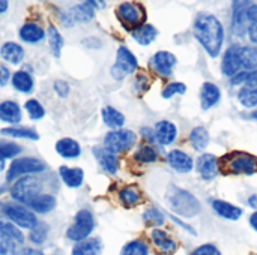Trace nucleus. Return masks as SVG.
<instances>
[{
  "instance_id": "obj_30",
  "label": "nucleus",
  "mask_w": 257,
  "mask_h": 255,
  "mask_svg": "<svg viewBox=\"0 0 257 255\" xmlns=\"http://www.w3.org/2000/svg\"><path fill=\"white\" fill-rule=\"evenodd\" d=\"M101 116H102L104 123H105L108 128H111L113 131L120 129V128L123 126V123H125V116H123L119 110H116V108H113V107H110V105H107V107L102 108Z\"/></svg>"
},
{
  "instance_id": "obj_46",
  "label": "nucleus",
  "mask_w": 257,
  "mask_h": 255,
  "mask_svg": "<svg viewBox=\"0 0 257 255\" xmlns=\"http://www.w3.org/2000/svg\"><path fill=\"white\" fill-rule=\"evenodd\" d=\"M149 86H151V78H149L146 74H143V72L137 74V77H136V81H134L136 92H139V93H143V92H146V90L149 89Z\"/></svg>"
},
{
  "instance_id": "obj_59",
  "label": "nucleus",
  "mask_w": 257,
  "mask_h": 255,
  "mask_svg": "<svg viewBox=\"0 0 257 255\" xmlns=\"http://www.w3.org/2000/svg\"><path fill=\"white\" fill-rule=\"evenodd\" d=\"M253 117H254V119H257V111L256 113H253Z\"/></svg>"
},
{
  "instance_id": "obj_32",
  "label": "nucleus",
  "mask_w": 257,
  "mask_h": 255,
  "mask_svg": "<svg viewBox=\"0 0 257 255\" xmlns=\"http://www.w3.org/2000/svg\"><path fill=\"white\" fill-rule=\"evenodd\" d=\"M27 206L38 213H48L56 207V198L50 194H41L35 197Z\"/></svg>"
},
{
  "instance_id": "obj_57",
  "label": "nucleus",
  "mask_w": 257,
  "mask_h": 255,
  "mask_svg": "<svg viewBox=\"0 0 257 255\" xmlns=\"http://www.w3.org/2000/svg\"><path fill=\"white\" fill-rule=\"evenodd\" d=\"M250 225L254 231H257V210L250 216Z\"/></svg>"
},
{
  "instance_id": "obj_23",
  "label": "nucleus",
  "mask_w": 257,
  "mask_h": 255,
  "mask_svg": "<svg viewBox=\"0 0 257 255\" xmlns=\"http://www.w3.org/2000/svg\"><path fill=\"white\" fill-rule=\"evenodd\" d=\"M44 36H45L44 29H42L39 24L32 23V21L26 23V24L20 29V38H21L24 42H27V44H36V42L42 41Z\"/></svg>"
},
{
  "instance_id": "obj_8",
  "label": "nucleus",
  "mask_w": 257,
  "mask_h": 255,
  "mask_svg": "<svg viewBox=\"0 0 257 255\" xmlns=\"http://www.w3.org/2000/svg\"><path fill=\"white\" fill-rule=\"evenodd\" d=\"M136 141H137L136 132H133L130 129H116V131H110L105 135L104 147L116 155V153L130 150L136 144Z\"/></svg>"
},
{
  "instance_id": "obj_27",
  "label": "nucleus",
  "mask_w": 257,
  "mask_h": 255,
  "mask_svg": "<svg viewBox=\"0 0 257 255\" xmlns=\"http://www.w3.org/2000/svg\"><path fill=\"white\" fill-rule=\"evenodd\" d=\"M56 152L66 159H74V158L80 156L81 147L72 138H62L56 143Z\"/></svg>"
},
{
  "instance_id": "obj_6",
  "label": "nucleus",
  "mask_w": 257,
  "mask_h": 255,
  "mask_svg": "<svg viewBox=\"0 0 257 255\" xmlns=\"http://www.w3.org/2000/svg\"><path fill=\"white\" fill-rule=\"evenodd\" d=\"M93 228H95L93 215L89 210L83 209V210L77 212V215L74 218V224L66 230V237L74 242H83L90 236Z\"/></svg>"
},
{
  "instance_id": "obj_35",
  "label": "nucleus",
  "mask_w": 257,
  "mask_h": 255,
  "mask_svg": "<svg viewBox=\"0 0 257 255\" xmlns=\"http://www.w3.org/2000/svg\"><path fill=\"white\" fill-rule=\"evenodd\" d=\"M134 159L140 164H154L158 159V152L151 144H142L137 147Z\"/></svg>"
},
{
  "instance_id": "obj_40",
  "label": "nucleus",
  "mask_w": 257,
  "mask_h": 255,
  "mask_svg": "<svg viewBox=\"0 0 257 255\" xmlns=\"http://www.w3.org/2000/svg\"><path fill=\"white\" fill-rule=\"evenodd\" d=\"M20 152H21V147L17 143L8 141V140H0V159L15 158L20 155Z\"/></svg>"
},
{
  "instance_id": "obj_12",
  "label": "nucleus",
  "mask_w": 257,
  "mask_h": 255,
  "mask_svg": "<svg viewBox=\"0 0 257 255\" xmlns=\"http://www.w3.org/2000/svg\"><path fill=\"white\" fill-rule=\"evenodd\" d=\"M197 173L203 180H212L220 173V164L215 155L212 153H203L197 158L196 164Z\"/></svg>"
},
{
  "instance_id": "obj_33",
  "label": "nucleus",
  "mask_w": 257,
  "mask_h": 255,
  "mask_svg": "<svg viewBox=\"0 0 257 255\" xmlns=\"http://www.w3.org/2000/svg\"><path fill=\"white\" fill-rule=\"evenodd\" d=\"M239 62L241 68L245 71H256L257 69V47H242L239 48Z\"/></svg>"
},
{
  "instance_id": "obj_22",
  "label": "nucleus",
  "mask_w": 257,
  "mask_h": 255,
  "mask_svg": "<svg viewBox=\"0 0 257 255\" xmlns=\"http://www.w3.org/2000/svg\"><path fill=\"white\" fill-rule=\"evenodd\" d=\"M0 120L15 125L21 120V108L15 101H5L0 104Z\"/></svg>"
},
{
  "instance_id": "obj_43",
  "label": "nucleus",
  "mask_w": 257,
  "mask_h": 255,
  "mask_svg": "<svg viewBox=\"0 0 257 255\" xmlns=\"http://www.w3.org/2000/svg\"><path fill=\"white\" fill-rule=\"evenodd\" d=\"M24 108H26V111L29 113V116H30L32 120H39V119H42V117L45 116L44 107H42L41 102L36 101V99H29V101L26 102Z\"/></svg>"
},
{
  "instance_id": "obj_10",
  "label": "nucleus",
  "mask_w": 257,
  "mask_h": 255,
  "mask_svg": "<svg viewBox=\"0 0 257 255\" xmlns=\"http://www.w3.org/2000/svg\"><path fill=\"white\" fill-rule=\"evenodd\" d=\"M3 212L5 215L14 222L17 224L18 227L21 228H33L36 224H38V219L35 216V213H32L29 209L20 206V204H15V203H6L3 206Z\"/></svg>"
},
{
  "instance_id": "obj_48",
  "label": "nucleus",
  "mask_w": 257,
  "mask_h": 255,
  "mask_svg": "<svg viewBox=\"0 0 257 255\" xmlns=\"http://www.w3.org/2000/svg\"><path fill=\"white\" fill-rule=\"evenodd\" d=\"M0 255H15V243H14V240L0 237Z\"/></svg>"
},
{
  "instance_id": "obj_45",
  "label": "nucleus",
  "mask_w": 257,
  "mask_h": 255,
  "mask_svg": "<svg viewBox=\"0 0 257 255\" xmlns=\"http://www.w3.org/2000/svg\"><path fill=\"white\" fill-rule=\"evenodd\" d=\"M47 234H48V227L47 224L44 222H38L33 228H32V233H30V240L36 245H41L45 239H47Z\"/></svg>"
},
{
  "instance_id": "obj_13",
  "label": "nucleus",
  "mask_w": 257,
  "mask_h": 255,
  "mask_svg": "<svg viewBox=\"0 0 257 255\" xmlns=\"http://www.w3.org/2000/svg\"><path fill=\"white\" fill-rule=\"evenodd\" d=\"M239 48L241 45L235 44L229 47L221 59V72L226 77H235L238 72H241V62H239Z\"/></svg>"
},
{
  "instance_id": "obj_49",
  "label": "nucleus",
  "mask_w": 257,
  "mask_h": 255,
  "mask_svg": "<svg viewBox=\"0 0 257 255\" xmlns=\"http://www.w3.org/2000/svg\"><path fill=\"white\" fill-rule=\"evenodd\" d=\"M54 92L60 96V98H66L69 93V84L63 80H57L54 83Z\"/></svg>"
},
{
  "instance_id": "obj_24",
  "label": "nucleus",
  "mask_w": 257,
  "mask_h": 255,
  "mask_svg": "<svg viewBox=\"0 0 257 255\" xmlns=\"http://www.w3.org/2000/svg\"><path fill=\"white\" fill-rule=\"evenodd\" d=\"M59 174L63 180V183L69 188H78L83 183L84 179V173L81 168H71L66 165H62L59 168Z\"/></svg>"
},
{
  "instance_id": "obj_61",
  "label": "nucleus",
  "mask_w": 257,
  "mask_h": 255,
  "mask_svg": "<svg viewBox=\"0 0 257 255\" xmlns=\"http://www.w3.org/2000/svg\"><path fill=\"white\" fill-rule=\"evenodd\" d=\"M2 161H3V159H0V162H2Z\"/></svg>"
},
{
  "instance_id": "obj_60",
  "label": "nucleus",
  "mask_w": 257,
  "mask_h": 255,
  "mask_svg": "<svg viewBox=\"0 0 257 255\" xmlns=\"http://www.w3.org/2000/svg\"><path fill=\"white\" fill-rule=\"evenodd\" d=\"M250 255H257V254H250Z\"/></svg>"
},
{
  "instance_id": "obj_54",
  "label": "nucleus",
  "mask_w": 257,
  "mask_h": 255,
  "mask_svg": "<svg viewBox=\"0 0 257 255\" xmlns=\"http://www.w3.org/2000/svg\"><path fill=\"white\" fill-rule=\"evenodd\" d=\"M142 135L148 140V141H155V131L152 128H142Z\"/></svg>"
},
{
  "instance_id": "obj_44",
  "label": "nucleus",
  "mask_w": 257,
  "mask_h": 255,
  "mask_svg": "<svg viewBox=\"0 0 257 255\" xmlns=\"http://www.w3.org/2000/svg\"><path fill=\"white\" fill-rule=\"evenodd\" d=\"M185 92H187V86H185L184 83L175 81V83H169V84L163 89L161 96H163L164 99H170V98H173V96H176V95H184Z\"/></svg>"
},
{
  "instance_id": "obj_9",
  "label": "nucleus",
  "mask_w": 257,
  "mask_h": 255,
  "mask_svg": "<svg viewBox=\"0 0 257 255\" xmlns=\"http://www.w3.org/2000/svg\"><path fill=\"white\" fill-rule=\"evenodd\" d=\"M139 68V62L136 59V56L126 48V47H119L117 48V56H116V62L111 66V77L116 81L123 80L126 75L133 74L134 71H137Z\"/></svg>"
},
{
  "instance_id": "obj_17",
  "label": "nucleus",
  "mask_w": 257,
  "mask_h": 255,
  "mask_svg": "<svg viewBox=\"0 0 257 255\" xmlns=\"http://www.w3.org/2000/svg\"><path fill=\"white\" fill-rule=\"evenodd\" d=\"M98 2H83L80 5H75L68 9L74 24L75 23H89L95 17V6H98Z\"/></svg>"
},
{
  "instance_id": "obj_36",
  "label": "nucleus",
  "mask_w": 257,
  "mask_h": 255,
  "mask_svg": "<svg viewBox=\"0 0 257 255\" xmlns=\"http://www.w3.org/2000/svg\"><path fill=\"white\" fill-rule=\"evenodd\" d=\"M3 135H11L14 138H24V140H39V134L32 129V128H26V126H17V128H5L2 129Z\"/></svg>"
},
{
  "instance_id": "obj_53",
  "label": "nucleus",
  "mask_w": 257,
  "mask_h": 255,
  "mask_svg": "<svg viewBox=\"0 0 257 255\" xmlns=\"http://www.w3.org/2000/svg\"><path fill=\"white\" fill-rule=\"evenodd\" d=\"M247 33H248L250 41L257 44V23H250V26L247 29Z\"/></svg>"
},
{
  "instance_id": "obj_28",
  "label": "nucleus",
  "mask_w": 257,
  "mask_h": 255,
  "mask_svg": "<svg viewBox=\"0 0 257 255\" xmlns=\"http://www.w3.org/2000/svg\"><path fill=\"white\" fill-rule=\"evenodd\" d=\"M117 197H119V201L125 207H134V206L140 204V201H142V192H140L139 186H136V185H128V186L120 188Z\"/></svg>"
},
{
  "instance_id": "obj_3",
  "label": "nucleus",
  "mask_w": 257,
  "mask_h": 255,
  "mask_svg": "<svg viewBox=\"0 0 257 255\" xmlns=\"http://www.w3.org/2000/svg\"><path fill=\"white\" fill-rule=\"evenodd\" d=\"M220 170L224 174L253 176L257 173V156L247 152H229L221 158Z\"/></svg>"
},
{
  "instance_id": "obj_34",
  "label": "nucleus",
  "mask_w": 257,
  "mask_h": 255,
  "mask_svg": "<svg viewBox=\"0 0 257 255\" xmlns=\"http://www.w3.org/2000/svg\"><path fill=\"white\" fill-rule=\"evenodd\" d=\"M12 86L21 93H30L33 90V78L26 71H17L12 75Z\"/></svg>"
},
{
  "instance_id": "obj_21",
  "label": "nucleus",
  "mask_w": 257,
  "mask_h": 255,
  "mask_svg": "<svg viewBox=\"0 0 257 255\" xmlns=\"http://www.w3.org/2000/svg\"><path fill=\"white\" fill-rule=\"evenodd\" d=\"M212 209L218 216H221L224 219H229V221H238L242 216V210L238 206H235L232 203H227L224 200H214L212 201Z\"/></svg>"
},
{
  "instance_id": "obj_39",
  "label": "nucleus",
  "mask_w": 257,
  "mask_h": 255,
  "mask_svg": "<svg viewBox=\"0 0 257 255\" xmlns=\"http://www.w3.org/2000/svg\"><path fill=\"white\" fill-rule=\"evenodd\" d=\"M0 237L9 239L14 242H23V233L11 222L0 221Z\"/></svg>"
},
{
  "instance_id": "obj_31",
  "label": "nucleus",
  "mask_w": 257,
  "mask_h": 255,
  "mask_svg": "<svg viewBox=\"0 0 257 255\" xmlns=\"http://www.w3.org/2000/svg\"><path fill=\"white\" fill-rule=\"evenodd\" d=\"M209 141H211L209 132L203 126H196L190 132V143H191L193 149L197 150V152H203L208 147Z\"/></svg>"
},
{
  "instance_id": "obj_15",
  "label": "nucleus",
  "mask_w": 257,
  "mask_h": 255,
  "mask_svg": "<svg viewBox=\"0 0 257 255\" xmlns=\"http://www.w3.org/2000/svg\"><path fill=\"white\" fill-rule=\"evenodd\" d=\"M155 131V138L158 141V144L161 146H169L172 144L176 137H178V128L175 123L169 122V120H161L155 125L154 128Z\"/></svg>"
},
{
  "instance_id": "obj_56",
  "label": "nucleus",
  "mask_w": 257,
  "mask_h": 255,
  "mask_svg": "<svg viewBox=\"0 0 257 255\" xmlns=\"http://www.w3.org/2000/svg\"><path fill=\"white\" fill-rule=\"evenodd\" d=\"M248 206L253 207L254 210H257V194H253V195L248 198Z\"/></svg>"
},
{
  "instance_id": "obj_1",
  "label": "nucleus",
  "mask_w": 257,
  "mask_h": 255,
  "mask_svg": "<svg viewBox=\"0 0 257 255\" xmlns=\"http://www.w3.org/2000/svg\"><path fill=\"white\" fill-rule=\"evenodd\" d=\"M194 38L203 47V50L215 59L221 53V47L224 42V29L220 20L208 12H200L193 24Z\"/></svg>"
},
{
  "instance_id": "obj_16",
  "label": "nucleus",
  "mask_w": 257,
  "mask_h": 255,
  "mask_svg": "<svg viewBox=\"0 0 257 255\" xmlns=\"http://www.w3.org/2000/svg\"><path fill=\"white\" fill-rule=\"evenodd\" d=\"M93 156L98 159V164L101 165V168L110 174H116L117 168H119V159L117 156L107 150L105 147H93Z\"/></svg>"
},
{
  "instance_id": "obj_18",
  "label": "nucleus",
  "mask_w": 257,
  "mask_h": 255,
  "mask_svg": "<svg viewBox=\"0 0 257 255\" xmlns=\"http://www.w3.org/2000/svg\"><path fill=\"white\" fill-rule=\"evenodd\" d=\"M151 240L157 246V249L164 254H173L178 249V243L169 236L167 231L161 228H154L151 231Z\"/></svg>"
},
{
  "instance_id": "obj_52",
  "label": "nucleus",
  "mask_w": 257,
  "mask_h": 255,
  "mask_svg": "<svg viewBox=\"0 0 257 255\" xmlns=\"http://www.w3.org/2000/svg\"><path fill=\"white\" fill-rule=\"evenodd\" d=\"M172 221H173L175 224H178V225H179L181 228H184L185 231H188V233H191V234H196V230H194L193 227H190L188 224H185L184 221H181V219H179L178 216H172Z\"/></svg>"
},
{
  "instance_id": "obj_4",
  "label": "nucleus",
  "mask_w": 257,
  "mask_h": 255,
  "mask_svg": "<svg viewBox=\"0 0 257 255\" xmlns=\"http://www.w3.org/2000/svg\"><path fill=\"white\" fill-rule=\"evenodd\" d=\"M116 15L120 20V23L130 29L131 32L136 30L137 27L146 24V9L142 3L136 2H123L117 6Z\"/></svg>"
},
{
  "instance_id": "obj_11",
  "label": "nucleus",
  "mask_w": 257,
  "mask_h": 255,
  "mask_svg": "<svg viewBox=\"0 0 257 255\" xmlns=\"http://www.w3.org/2000/svg\"><path fill=\"white\" fill-rule=\"evenodd\" d=\"M176 56L170 51H157L151 59L149 65L151 68L161 77H170L173 72V68L176 65Z\"/></svg>"
},
{
  "instance_id": "obj_55",
  "label": "nucleus",
  "mask_w": 257,
  "mask_h": 255,
  "mask_svg": "<svg viewBox=\"0 0 257 255\" xmlns=\"http://www.w3.org/2000/svg\"><path fill=\"white\" fill-rule=\"evenodd\" d=\"M18 255H44L41 251H36V249H32V248H26L23 249Z\"/></svg>"
},
{
  "instance_id": "obj_19",
  "label": "nucleus",
  "mask_w": 257,
  "mask_h": 255,
  "mask_svg": "<svg viewBox=\"0 0 257 255\" xmlns=\"http://www.w3.org/2000/svg\"><path fill=\"white\" fill-rule=\"evenodd\" d=\"M221 99V92L218 89L217 84L214 83H203L202 89H200V104L203 110H209L212 107H215Z\"/></svg>"
},
{
  "instance_id": "obj_50",
  "label": "nucleus",
  "mask_w": 257,
  "mask_h": 255,
  "mask_svg": "<svg viewBox=\"0 0 257 255\" xmlns=\"http://www.w3.org/2000/svg\"><path fill=\"white\" fill-rule=\"evenodd\" d=\"M11 78V72L5 65H0V86H5Z\"/></svg>"
},
{
  "instance_id": "obj_26",
  "label": "nucleus",
  "mask_w": 257,
  "mask_h": 255,
  "mask_svg": "<svg viewBox=\"0 0 257 255\" xmlns=\"http://www.w3.org/2000/svg\"><path fill=\"white\" fill-rule=\"evenodd\" d=\"M0 56L3 60L12 63V65H17L23 60L24 57V50L20 44L17 42H5L0 48Z\"/></svg>"
},
{
  "instance_id": "obj_42",
  "label": "nucleus",
  "mask_w": 257,
  "mask_h": 255,
  "mask_svg": "<svg viewBox=\"0 0 257 255\" xmlns=\"http://www.w3.org/2000/svg\"><path fill=\"white\" fill-rule=\"evenodd\" d=\"M143 221L146 222V225L161 227L164 224V215L157 207H149L143 213Z\"/></svg>"
},
{
  "instance_id": "obj_25",
  "label": "nucleus",
  "mask_w": 257,
  "mask_h": 255,
  "mask_svg": "<svg viewBox=\"0 0 257 255\" xmlns=\"http://www.w3.org/2000/svg\"><path fill=\"white\" fill-rule=\"evenodd\" d=\"M102 252V242L98 237L86 239L83 242H78L71 255H101Z\"/></svg>"
},
{
  "instance_id": "obj_58",
  "label": "nucleus",
  "mask_w": 257,
  "mask_h": 255,
  "mask_svg": "<svg viewBox=\"0 0 257 255\" xmlns=\"http://www.w3.org/2000/svg\"><path fill=\"white\" fill-rule=\"evenodd\" d=\"M8 9V2L6 0H0V12H5Z\"/></svg>"
},
{
  "instance_id": "obj_47",
  "label": "nucleus",
  "mask_w": 257,
  "mask_h": 255,
  "mask_svg": "<svg viewBox=\"0 0 257 255\" xmlns=\"http://www.w3.org/2000/svg\"><path fill=\"white\" fill-rule=\"evenodd\" d=\"M191 255H221L220 249L215 246V245H211V243H205V245H200L199 248H196Z\"/></svg>"
},
{
  "instance_id": "obj_20",
  "label": "nucleus",
  "mask_w": 257,
  "mask_h": 255,
  "mask_svg": "<svg viewBox=\"0 0 257 255\" xmlns=\"http://www.w3.org/2000/svg\"><path fill=\"white\" fill-rule=\"evenodd\" d=\"M233 18H232V33L241 36L245 33V20H247V6L248 2H233Z\"/></svg>"
},
{
  "instance_id": "obj_38",
  "label": "nucleus",
  "mask_w": 257,
  "mask_h": 255,
  "mask_svg": "<svg viewBox=\"0 0 257 255\" xmlns=\"http://www.w3.org/2000/svg\"><path fill=\"white\" fill-rule=\"evenodd\" d=\"M120 255H149V246L143 239H136L122 248Z\"/></svg>"
},
{
  "instance_id": "obj_2",
  "label": "nucleus",
  "mask_w": 257,
  "mask_h": 255,
  "mask_svg": "<svg viewBox=\"0 0 257 255\" xmlns=\"http://www.w3.org/2000/svg\"><path fill=\"white\" fill-rule=\"evenodd\" d=\"M166 201L167 206L179 216L191 218L200 212V203L197 198L191 192L175 185H172L166 192Z\"/></svg>"
},
{
  "instance_id": "obj_14",
  "label": "nucleus",
  "mask_w": 257,
  "mask_h": 255,
  "mask_svg": "<svg viewBox=\"0 0 257 255\" xmlns=\"http://www.w3.org/2000/svg\"><path fill=\"white\" fill-rule=\"evenodd\" d=\"M167 161H169L170 167L173 170H176L178 173H190L193 170V167H194L193 158L188 153H185V152H182L179 149L170 150L167 153Z\"/></svg>"
},
{
  "instance_id": "obj_51",
  "label": "nucleus",
  "mask_w": 257,
  "mask_h": 255,
  "mask_svg": "<svg viewBox=\"0 0 257 255\" xmlns=\"http://www.w3.org/2000/svg\"><path fill=\"white\" fill-rule=\"evenodd\" d=\"M247 20L250 23H257V5H250L247 8Z\"/></svg>"
},
{
  "instance_id": "obj_5",
  "label": "nucleus",
  "mask_w": 257,
  "mask_h": 255,
  "mask_svg": "<svg viewBox=\"0 0 257 255\" xmlns=\"http://www.w3.org/2000/svg\"><path fill=\"white\" fill-rule=\"evenodd\" d=\"M42 183L36 176H24L18 179L11 188V197L17 201L29 204L35 197L41 195Z\"/></svg>"
},
{
  "instance_id": "obj_7",
  "label": "nucleus",
  "mask_w": 257,
  "mask_h": 255,
  "mask_svg": "<svg viewBox=\"0 0 257 255\" xmlns=\"http://www.w3.org/2000/svg\"><path fill=\"white\" fill-rule=\"evenodd\" d=\"M47 170V164L36 158H18L14 159L8 168L6 179L11 182L17 177H24L26 174H38Z\"/></svg>"
},
{
  "instance_id": "obj_37",
  "label": "nucleus",
  "mask_w": 257,
  "mask_h": 255,
  "mask_svg": "<svg viewBox=\"0 0 257 255\" xmlns=\"http://www.w3.org/2000/svg\"><path fill=\"white\" fill-rule=\"evenodd\" d=\"M47 38H48V45H50V50H51L53 56L59 57L60 53H62V48H63V38H62V35L57 32V29L54 26H50L47 29Z\"/></svg>"
},
{
  "instance_id": "obj_41",
  "label": "nucleus",
  "mask_w": 257,
  "mask_h": 255,
  "mask_svg": "<svg viewBox=\"0 0 257 255\" xmlns=\"http://www.w3.org/2000/svg\"><path fill=\"white\" fill-rule=\"evenodd\" d=\"M238 99L239 102L247 107V108H253L257 107V89H248V87H242L238 93Z\"/></svg>"
},
{
  "instance_id": "obj_29",
  "label": "nucleus",
  "mask_w": 257,
  "mask_h": 255,
  "mask_svg": "<svg viewBox=\"0 0 257 255\" xmlns=\"http://www.w3.org/2000/svg\"><path fill=\"white\" fill-rule=\"evenodd\" d=\"M131 36H133V39L137 44H140V45H149V44H152L157 39L158 32H157V29L152 24H143V26L137 27L136 30H133L131 32Z\"/></svg>"
}]
</instances>
